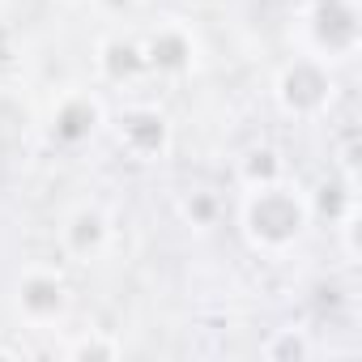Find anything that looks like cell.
<instances>
[{
    "label": "cell",
    "instance_id": "obj_6",
    "mask_svg": "<svg viewBox=\"0 0 362 362\" xmlns=\"http://www.w3.org/2000/svg\"><path fill=\"white\" fill-rule=\"evenodd\" d=\"M153 64H184V43L179 39H162V47L153 43Z\"/></svg>",
    "mask_w": 362,
    "mask_h": 362
},
{
    "label": "cell",
    "instance_id": "obj_5",
    "mask_svg": "<svg viewBox=\"0 0 362 362\" xmlns=\"http://www.w3.org/2000/svg\"><path fill=\"white\" fill-rule=\"evenodd\" d=\"M90 119H94V111H90V107H69V111H64V119H60V124H64L60 132H64V136H81Z\"/></svg>",
    "mask_w": 362,
    "mask_h": 362
},
{
    "label": "cell",
    "instance_id": "obj_4",
    "mask_svg": "<svg viewBox=\"0 0 362 362\" xmlns=\"http://www.w3.org/2000/svg\"><path fill=\"white\" fill-rule=\"evenodd\" d=\"M128 136H132L136 145H158V141H162V119H153V115H132V119H128Z\"/></svg>",
    "mask_w": 362,
    "mask_h": 362
},
{
    "label": "cell",
    "instance_id": "obj_2",
    "mask_svg": "<svg viewBox=\"0 0 362 362\" xmlns=\"http://www.w3.org/2000/svg\"><path fill=\"white\" fill-rule=\"evenodd\" d=\"M324 77L311 69V64H298L290 77H286V98L294 103V107H315L320 98H324Z\"/></svg>",
    "mask_w": 362,
    "mask_h": 362
},
{
    "label": "cell",
    "instance_id": "obj_1",
    "mask_svg": "<svg viewBox=\"0 0 362 362\" xmlns=\"http://www.w3.org/2000/svg\"><path fill=\"white\" fill-rule=\"evenodd\" d=\"M252 226H256V235L281 243V239L298 235V226H303V209H298L294 197H286V192H264V197L252 205Z\"/></svg>",
    "mask_w": 362,
    "mask_h": 362
},
{
    "label": "cell",
    "instance_id": "obj_3",
    "mask_svg": "<svg viewBox=\"0 0 362 362\" xmlns=\"http://www.w3.org/2000/svg\"><path fill=\"white\" fill-rule=\"evenodd\" d=\"M26 307L30 311H56L60 307V286L56 281H30L26 286Z\"/></svg>",
    "mask_w": 362,
    "mask_h": 362
}]
</instances>
